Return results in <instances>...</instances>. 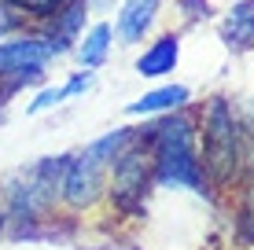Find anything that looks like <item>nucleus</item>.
Here are the masks:
<instances>
[{
  "mask_svg": "<svg viewBox=\"0 0 254 250\" xmlns=\"http://www.w3.org/2000/svg\"><path fill=\"white\" fill-rule=\"evenodd\" d=\"M147 151H151V177L159 188L206 192V173L199 166V129L185 107L147 125Z\"/></svg>",
  "mask_w": 254,
  "mask_h": 250,
  "instance_id": "nucleus-1",
  "label": "nucleus"
},
{
  "mask_svg": "<svg viewBox=\"0 0 254 250\" xmlns=\"http://www.w3.org/2000/svg\"><path fill=\"white\" fill-rule=\"evenodd\" d=\"M203 148H199V166L206 180L214 184H232L243 166V129L236 118L232 103L225 96H214L203 110Z\"/></svg>",
  "mask_w": 254,
  "mask_h": 250,
  "instance_id": "nucleus-2",
  "label": "nucleus"
},
{
  "mask_svg": "<svg viewBox=\"0 0 254 250\" xmlns=\"http://www.w3.org/2000/svg\"><path fill=\"white\" fill-rule=\"evenodd\" d=\"M133 136H136V129H115V133L100 136L96 144H89L81 154H70L66 169H63V188H59V195L66 199V206L85 210V206H92L100 199L111 162H115V154L126 148Z\"/></svg>",
  "mask_w": 254,
  "mask_h": 250,
  "instance_id": "nucleus-3",
  "label": "nucleus"
},
{
  "mask_svg": "<svg viewBox=\"0 0 254 250\" xmlns=\"http://www.w3.org/2000/svg\"><path fill=\"white\" fill-rule=\"evenodd\" d=\"M111 173H115V184H111L115 206L122 213H129V217H140V213H144V195H147V188L155 184L151 151H147V133L144 129H136V136L115 154Z\"/></svg>",
  "mask_w": 254,
  "mask_h": 250,
  "instance_id": "nucleus-4",
  "label": "nucleus"
},
{
  "mask_svg": "<svg viewBox=\"0 0 254 250\" xmlns=\"http://www.w3.org/2000/svg\"><path fill=\"white\" fill-rule=\"evenodd\" d=\"M70 154H59V158H41L37 166L26 169L22 184L11 188V213L22 221H33L41 213L52 210V202L59 199V188H63V169H66Z\"/></svg>",
  "mask_w": 254,
  "mask_h": 250,
  "instance_id": "nucleus-5",
  "label": "nucleus"
},
{
  "mask_svg": "<svg viewBox=\"0 0 254 250\" xmlns=\"http://www.w3.org/2000/svg\"><path fill=\"white\" fill-rule=\"evenodd\" d=\"M56 51L41 33H22L15 41H0V85L4 89H22L30 81L45 77V66Z\"/></svg>",
  "mask_w": 254,
  "mask_h": 250,
  "instance_id": "nucleus-6",
  "label": "nucleus"
},
{
  "mask_svg": "<svg viewBox=\"0 0 254 250\" xmlns=\"http://www.w3.org/2000/svg\"><path fill=\"white\" fill-rule=\"evenodd\" d=\"M85 19H89V4H85V0H74V4L59 7L52 19H45V33H41V37L48 41V48L56 51V55H63V51H70L74 41L81 37Z\"/></svg>",
  "mask_w": 254,
  "mask_h": 250,
  "instance_id": "nucleus-7",
  "label": "nucleus"
},
{
  "mask_svg": "<svg viewBox=\"0 0 254 250\" xmlns=\"http://www.w3.org/2000/svg\"><path fill=\"white\" fill-rule=\"evenodd\" d=\"M159 11H162V0H122L118 41H122V45H140V41L151 33Z\"/></svg>",
  "mask_w": 254,
  "mask_h": 250,
  "instance_id": "nucleus-8",
  "label": "nucleus"
},
{
  "mask_svg": "<svg viewBox=\"0 0 254 250\" xmlns=\"http://www.w3.org/2000/svg\"><path fill=\"white\" fill-rule=\"evenodd\" d=\"M177 63H181V37L177 33H162L136 59V74L140 77H166L177 70Z\"/></svg>",
  "mask_w": 254,
  "mask_h": 250,
  "instance_id": "nucleus-9",
  "label": "nucleus"
},
{
  "mask_svg": "<svg viewBox=\"0 0 254 250\" xmlns=\"http://www.w3.org/2000/svg\"><path fill=\"white\" fill-rule=\"evenodd\" d=\"M221 41L232 51L254 48V0H236L232 11L221 22Z\"/></svg>",
  "mask_w": 254,
  "mask_h": 250,
  "instance_id": "nucleus-10",
  "label": "nucleus"
},
{
  "mask_svg": "<svg viewBox=\"0 0 254 250\" xmlns=\"http://www.w3.org/2000/svg\"><path fill=\"white\" fill-rule=\"evenodd\" d=\"M188 100H191V92L185 85H162V89H151L140 100H133L126 110L129 114H170V110H181Z\"/></svg>",
  "mask_w": 254,
  "mask_h": 250,
  "instance_id": "nucleus-11",
  "label": "nucleus"
},
{
  "mask_svg": "<svg viewBox=\"0 0 254 250\" xmlns=\"http://www.w3.org/2000/svg\"><path fill=\"white\" fill-rule=\"evenodd\" d=\"M111 41H115V30L107 22H96L92 30H85V37H77V59H81L85 70H96V66L107 63Z\"/></svg>",
  "mask_w": 254,
  "mask_h": 250,
  "instance_id": "nucleus-12",
  "label": "nucleus"
},
{
  "mask_svg": "<svg viewBox=\"0 0 254 250\" xmlns=\"http://www.w3.org/2000/svg\"><path fill=\"white\" fill-rule=\"evenodd\" d=\"M4 4H11L15 11L22 15V19H37V22H45V19H52V15L59 11V7L74 4V0H4Z\"/></svg>",
  "mask_w": 254,
  "mask_h": 250,
  "instance_id": "nucleus-13",
  "label": "nucleus"
},
{
  "mask_svg": "<svg viewBox=\"0 0 254 250\" xmlns=\"http://www.w3.org/2000/svg\"><path fill=\"white\" fill-rule=\"evenodd\" d=\"M177 7H181V15H185L188 22H203L214 15V7H210V0H177Z\"/></svg>",
  "mask_w": 254,
  "mask_h": 250,
  "instance_id": "nucleus-14",
  "label": "nucleus"
},
{
  "mask_svg": "<svg viewBox=\"0 0 254 250\" xmlns=\"http://www.w3.org/2000/svg\"><path fill=\"white\" fill-rule=\"evenodd\" d=\"M19 26H22V15L15 11L11 4H4V0H0V41H4L7 33H15Z\"/></svg>",
  "mask_w": 254,
  "mask_h": 250,
  "instance_id": "nucleus-15",
  "label": "nucleus"
},
{
  "mask_svg": "<svg viewBox=\"0 0 254 250\" xmlns=\"http://www.w3.org/2000/svg\"><path fill=\"white\" fill-rule=\"evenodd\" d=\"M66 96H63V85H59V89H45L41 92L37 100L30 103V114H41V110H48V107H56V103H63Z\"/></svg>",
  "mask_w": 254,
  "mask_h": 250,
  "instance_id": "nucleus-16",
  "label": "nucleus"
},
{
  "mask_svg": "<svg viewBox=\"0 0 254 250\" xmlns=\"http://www.w3.org/2000/svg\"><path fill=\"white\" fill-rule=\"evenodd\" d=\"M89 85H92V70H77V74L63 85V96L70 100V96H77V92H85Z\"/></svg>",
  "mask_w": 254,
  "mask_h": 250,
  "instance_id": "nucleus-17",
  "label": "nucleus"
},
{
  "mask_svg": "<svg viewBox=\"0 0 254 250\" xmlns=\"http://www.w3.org/2000/svg\"><path fill=\"white\" fill-rule=\"evenodd\" d=\"M0 228H4V213H0Z\"/></svg>",
  "mask_w": 254,
  "mask_h": 250,
  "instance_id": "nucleus-18",
  "label": "nucleus"
},
{
  "mask_svg": "<svg viewBox=\"0 0 254 250\" xmlns=\"http://www.w3.org/2000/svg\"><path fill=\"white\" fill-rule=\"evenodd\" d=\"M0 107H4V100H0Z\"/></svg>",
  "mask_w": 254,
  "mask_h": 250,
  "instance_id": "nucleus-19",
  "label": "nucleus"
}]
</instances>
